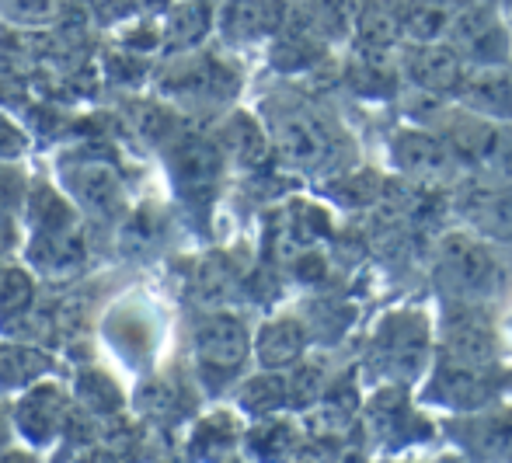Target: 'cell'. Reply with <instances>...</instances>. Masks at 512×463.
<instances>
[{"mask_svg":"<svg viewBox=\"0 0 512 463\" xmlns=\"http://www.w3.org/2000/svg\"><path fill=\"white\" fill-rule=\"evenodd\" d=\"M352 14H356L352 0H314V7L304 14V21L328 42L335 35H342L345 28H352Z\"/></svg>","mask_w":512,"mask_h":463,"instance_id":"cell-23","label":"cell"},{"mask_svg":"<svg viewBox=\"0 0 512 463\" xmlns=\"http://www.w3.org/2000/svg\"><path fill=\"white\" fill-rule=\"evenodd\" d=\"M70 188L74 195L91 209H115V202L122 199V182L119 171L105 161H88L70 175Z\"/></svg>","mask_w":512,"mask_h":463,"instance_id":"cell-19","label":"cell"},{"mask_svg":"<svg viewBox=\"0 0 512 463\" xmlns=\"http://www.w3.org/2000/svg\"><path fill=\"white\" fill-rule=\"evenodd\" d=\"M234 443H237V425L230 422V415H209L196 432V450L203 457H223Z\"/></svg>","mask_w":512,"mask_h":463,"instance_id":"cell-26","label":"cell"},{"mask_svg":"<svg viewBox=\"0 0 512 463\" xmlns=\"http://www.w3.org/2000/svg\"><path fill=\"white\" fill-rule=\"evenodd\" d=\"M453 53L464 63H474V67H502L509 60V32L502 25V18L481 0H467L460 4L457 18H453L450 32Z\"/></svg>","mask_w":512,"mask_h":463,"instance_id":"cell-4","label":"cell"},{"mask_svg":"<svg viewBox=\"0 0 512 463\" xmlns=\"http://www.w3.org/2000/svg\"><path fill=\"white\" fill-rule=\"evenodd\" d=\"M324 387H328V380H324V370L317 363H297V373L286 380V394H290L293 408H310V404H317Z\"/></svg>","mask_w":512,"mask_h":463,"instance_id":"cell-25","label":"cell"},{"mask_svg":"<svg viewBox=\"0 0 512 463\" xmlns=\"http://www.w3.org/2000/svg\"><path fill=\"white\" fill-rule=\"evenodd\" d=\"M223 136H227V147L234 150V157L241 164H262L265 154H269V140L258 129V122L248 119V115H234L227 122V133Z\"/></svg>","mask_w":512,"mask_h":463,"instance_id":"cell-22","label":"cell"},{"mask_svg":"<svg viewBox=\"0 0 512 463\" xmlns=\"http://www.w3.org/2000/svg\"><path fill=\"white\" fill-rule=\"evenodd\" d=\"M492 397H495L492 370L457 363V359H446V356H439L436 370L429 376V387H425V401L450 411H478L485 404H492Z\"/></svg>","mask_w":512,"mask_h":463,"instance_id":"cell-9","label":"cell"},{"mask_svg":"<svg viewBox=\"0 0 512 463\" xmlns=\"http://www.w3.org/2000/svg\"><path fill=\"white\" fill-rule=\"evenodd\" d=\"M352 84H356L363 94L370 98H387L394 88H398V77L387 67V53H370V49H359L356 67L349 70Z\"/></svg>","mask_w":512,"mask_h":463,"instance_id":"cell-20","label":"cell"},{"mask_svg":"<svg viewBox=\"0 0 512 463\" xmlns=\"http://www.w3.org/2000/svg\"><path fill=\"white\" fill-rule=\"evenodd\" d=\"M251 450H255L258 457H286V453L297 450V432H293V425L283 422V418H272V422L258 425V429L251 432Z\"/></svg>","mask_w":512,"mask_h":463,"instance_id":"cell-24","label":"cell"},{"mask_svg":"<svg viewBox=\"0 0 512 463\" xmlns=\"http://www.w3.org/2000/svg\"><path fill=\"white\" fill-rule=\"evenodd\" d=\"M439 356L495 370V331L481 303L450 300V310L443 317V349H439Z\"/></svg>","mask_w":512,"mask_h":463,"instance_id":"cell-7","label":"cell"},{"mask_svg":"<svg viewBox=\"0 0 512 463\" xmlns=\"http://www.w3.org/2000/svg\"><path fill=\"white\" fill-rule=\"evenodd\" d=\"M460 443L485 460H512V408L488 411L478 418H464L457 425Z\"/></svg>","mask_w":512,"mask_h":463,"instance_id":"cell-15","label":"cell"},{"mask_svg":"<svg viewBox=\"0 0 512 463\" xmlns=\"http://www.w3.org/2000/svg\"><path fill=\"white\" fill-rule=\"evenodd\" d=\"M457 213L471 223L478 234L492 237V241L512 244V178L502 175H478L460 182L457 195Z\"/></svg>","mask_w":512,"mask_h":463,"instance_id":"cell-6","label":"cell"},{"mask_svg":"<svg viewBox=\"0 0 512 463\" xmlns=\"http://www.w3.org/2000/svg\"><path fill=\"white\" fill-rule=\"evenodd\" d=\"M436 282L450 300L492 303L509 286V269L495 248L471 234H446L436 255Z\"/></svg>","mask_w":512,"mask_h":463,"instance_id":"cell-2","label":"cell"},{"mask_svg":"<svg viewBox=\"0 0 512 463\" xmlns=\"http://www.w3.org/2000/svg\"><path fill=\"white\" fill-rule=\"evenodd\" d=\"M0 11H7L18 21H35L53 11V0H0Z\"/></svg>","mask_w":512,"mask_h":463,"instance_id":"cell-30","label":"cell"},{"mask_svg":"<svg viewBox=\"0 0 512 463\" xmlns=\"http://www.w3.org/2000/svg\"><path fill=\"white\" fill-rule=\"evenodd\" d=\"M265 122L279 157L293 168L328 171L342 161L345 147L338 129L304 101H265Z\"/></svg>","mask_w":512,"mask_h":463,"instance_id":"cell-1","label":"cell"},{"mask_svg":"<svg viewBox=\"0 0 512 463\" xmlns=\"http://www.w3.org/2000/svg\"><path fill=\"white\" fill-rule=\"evenodd\" d=\"M28 279L21 276V272H14V269H4L0 265V310H18L21 303L28 300Z\"/></svg>","mask_w":512,"mask_h":463,"instance_id":"cell-28","label":"cell"},{"mask_svg":"<svg viewBox=\"0 0 512 463\" xmlns=\"http://www.w3.org/2000/svg\"><path fill=\"white\" fill-rule=\"evenodd\" d=\"M366 429L377 436V443H415L418 436H425V425L415 411L408 408V394L401 383L394 387H384L377 397H373L370 411H366Z\"/></svg>","mask_w":512,"mask_h":463,"instance_id":"cell-11","label":"cell"},{"mask_svg":"<svg viewBox=\"0 0 512 463\" xmlns=\"http://www.w3.org/2000/svg\"><path fill=\"white\" fill-rule=\"evenodd\" d=\"M391 157L405 175L411 178H436L439 171L450 168L457 157L453 150L446 147L443 136L436 133H425V129H408V133H398L391 143Z\"/></svg>","mask_w":512,"mask_h":463,"instance_id":"cell-12","label":"cell"},{"mask_svg":"<svg viewBox=\"0 0 512 463\" xmlns=\"http://www.w3.org/2000/svg\"><path fill=\"white\" fill-rule=\"evenodd\" d=\"M405 74L418 91L443 98L460 91L467 70L450 42H415V49L405 56Z\"/></svg>","mask_w":512,"mask_h":463,"instance_id":"cell-10","label":"cell"},{"mask_svg":"<svg viewBox=\"0 0 512 463\" xmlns=\"http://www.w3.org/2000/svg\"><path fill=\"white\" fill-rule=\"evenodd\" d=\"M443 140L460 164L478 171H499L506 168L512 157V136H506L492 119H485L478 112L453 119L443 129Z\"/></svg>","mask_w":512,"mask_h":463,"instance_id":"cell-8","label":"cell"},{"mask_svg":"<svg viewBox=\"0 0 512 463\" xmlns=\"http://www.w3.org/2000/svg\"><path fill=\"white\" fill-rule=\"evenodd\" d=\"M460 0H405L401 4V35L411 42H439L450 32Z\"/></svg>","mask_w":512,"mask_h":463,"instance_id":"cell-17","label":"cell"},{"mask_svg":"<svg viewBox=\"0 0 512 463\" xmlns=\"http://www.w3.org/2000/svg\"><path fill=\"white\" fill-rule=\"evenodd\" d=\"M356 21L359 49L370 53H391V46L401 39V4L398 0H363L352 14Z\"/></svg>","mask_w":512,"mask_h":463,"instance_id":"cell-16","label":"cell"},{"mask_svg":"<svg viewBox=\"0 0 512 463\" xmlns=\"http://www.w3.org/2000/svg\"><path fill=\"white\" fill-rule=\"evenodd\" d=\"M307 349V331L300 321L293 317H279V321L265 324L262 335L255 342V352L262 359L265 370H283V366H293Z\"/></svg>","mask_w":512,"mask_h":463,"instance_id":"cell-18","label":"cell"},{"mask_svg":"<svg viewBox=\"0 0 512 463\" xmlns=\"http://www.w3.org/2000/svg\"><path fill=\"white\" fill-rule=\"evenodd\" d=\"M429 356V317L422 310H391L373 335V363L384 376L405 383L425 366Z\"/></svg>","mask_w":512,"mask_h":463,"instance_id":"cell-3","label":"cell"},{"mask_svg":"<svg viewBox=\"0 0 512 463\" xmlns=\"http://www.w3.org/2000/svg\"><path fill=\"white\" fill-rule=\"evenodd\" d=\"M283 21V0H227L223 7V35L230 42H258L265 35H276Z\"/></svg>","mask_w":512,"mask_h":463,"instance_id":"cell-13","label":"cell"},{"mask_svg":"<svg viewBox=\"0 0 512 463\" xmlns=\"http://www.w3.org/2000/svg\"><path fill=\"white\" fill-rule=\"evenodd\" d=\"M460 4H467V0H460Z\"/></svg>","mask_w":512,"mask_h":463,"instance_id":"cell-32","label":"cell"},{"mask_svg":"<svg viewBox=\"0 0 512 463\" xmlns=\"http://www.w3.org/2000/svg\"><path fill=\"white\" fill-rule=\"evenodd\" d=\"M25 150V136H21V129L14 126L11 119H4L0 115V157H14Z\"/></svg>","mask_w":512,"mask_h":463,"instance_id":"cell-31","label":"cell"},{"mask_svg":"<svg viewBox=\"0 0 512 463\" xmlns=\"http://www.w3.org/2000/svg\"><path fill=\"white\" fill-rule=\"evenodd\" d=\"M286 404H290V394H286V376H279V373L255 376L241 394V408L251 411L255 418L276 415V411L286 408Z\"/></svg>","mask_w":512,"mask_h":463,"instance_id":"cell-21","label":"cell"},{"mask_svg":"<svg viewBox=\"0 0 512 463\" xmlns=\"http://www.w3.org/2000/svg\"><path fill=\"white\" fill-rule=\"evenodd\" d=\"M21 192H25V175L18 168L0 164V216L14 213V206L21 202Z\"/></svg>","mask_w":512,"mask_h":463,"instance_id":"cell-29","label":"cell"},{"mask_svg":"<svg viewBox=\"0 0 512 463\" xmlns=\"http://www.w3.org/2000/svg\"><path fill=\"white\" fill-rule=\"evenodd\" d=\"M248 352H251L248 328L237 317L213 314L196 328V359L209 387H220L230 376L241 373Z\"/></svg>","mask_w":512,"mask_h":463,"instance_id":"cell-5","label":"cell"},{"mask_svg":"<svg viewBox=\"0 0 512 463\" xmlns=\"http://www.w3.org/2000/svg\"><path fill=\"white\" fill-rule=\"evenodd\" d=\"M206 32V7L203 4H185V7H175L171 11V21H168V42L175 46H192L199 42Z\"/></svg>","mask_w":512,"mask_h":463,"instance_id":"cell-27","label":"cell"},{"mask_svg":"<svg viewBox=\"0 0 512 463\" xmlns=\"http://www.w3.org/2000/svg\"><path fill=\"white\" fill-rule=\"evenodd\" d=\"M460 101L485 119H512V74L502 67H478L460 81Z\"/></svg>","mask_w":512,"mask_h":463,"instance_id":"cell-14","label":"cell"}]
</instances>
